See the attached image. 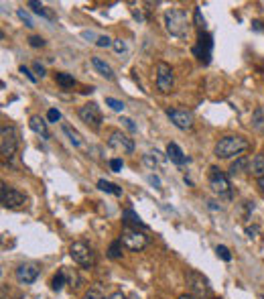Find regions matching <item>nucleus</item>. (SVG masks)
<instances>
[{
  "label": "nucleus",
  "instance_id": "f257e3e1",
  "mask_svg": "<svg viewBox=\"0 0 264 299\" xmlns=\"http://www.w3.org/2000/svg\"><path fill=\"white\" fill-rule=\"evenodd\" d=\"M248 147H250V143L244 137H240V135H228V137H222L216 143V157H220V159L238 157V155H242Z\"/></svg>",
  "mask_w": 264,
  "mask_h": 299
},
{
  "label": "nucleus",
  "instance_id": "f03ea898",
  "mask_svg": "<svg viewBox=\"0 0 264 299\" xmlns=\"http://www.w3.org/2000/svg\"><path fill=\"white\" fill-rule=\"evenodd\" d=\"M165 24H167V31L175 37H185L187 31H189V16L185 10L181 8H169L165 12Z\"/></svg>",
  "mask_w": 264,
  "mask_h": 299
},
{
  "label": "nucleus",
  "instance_id": "7ed1b4c3",
  "mask_svg": "<svg viewBox=\"0 0 264 299\" xmlns=\"http://www.w3.org/2000/svg\"><path fill=\"white\" fill-rule=\"evenodd\" d=\"M209 187L220 197H232V187L228 175L220 167H209Z\"/></svg>",
  "mask_w": 264,
  "mask_h": 299
},
{
  "label": "nucleus",
  "instance_id": "20e7f679",
  "mask_svg": "<svg viewBox=\"0 0 264 299\" xmlns=\"http://www.w3.org/2000/svg\"><path fill=\"white\" fill-rule=\"evenodd\" d=\"M187 283H189V289H191L193 299H209L212 287H209V281L203 275H199L197 271H191L187 275Z\"/></svg>",
  "mask_w": 264,
  "mask_h": 299
},
{
  "label": "nucleus",
  "instance_id": "39448f33",
  "mask_svg": "<svg viewBox=\"0 0 264 299\" xmlns=\"http://www.w3.org/2000/svg\"><path fill=\"white\" fill-rule=\"evenodd\" d=\"M120 240H122V244H124L126 248H130V251H142V248L148 244V236H146L144 232L134 230L130 226H124V230H122V234H120Z\"/></svg>",
  "mask_w": 264,
  "mask_h": 299
},
{
  "label": "nucleus",
  "instance_id": "423d86ee",
  "mask_svg": "<svg viewBox=\"0 0 264 299\" xmlns=\"http://www.w3.org/2000/svg\"><path fill=\"white\" fill-rule=\"evenodd\" d=\"M175 86V76H173V69L169 63L165 61H159L156 63V90L163 92V94H169Z\"/></svg>",
  "mask_w": 264,
  "mask_h": 299
},
{
  "label": "nucleus",
  "instance_id": "0eeeda50",
  "mask_svg": "<svg viewBox=\"0 0 264 299\" xmlns=\"http://www.w3.org/2000/svg\"><path fill=\"white\" fill-rule=\"evenodd\" d=\"M80 118L92 129V131H100L102 129V112H100V106L96 102H90L86 106L80 108Z\"/></svg>",
  "mask_w": 264,
  "mask_h": 299
},
{
  "label": "nucleus",
  "instance_id": "6e6552de",
  "mask_svg": "<svg viewBox=\"0 0 264 299\" xmlns=\"http://www.w3.org/2000/svg\"><path fill=\"white\" fill-rule=\"evenodd\" d=\"M69 255H71V259H73L77 265H82V267H92V265L96 263L94 251H92L86 242H73V244L69 246Z\"/></svg>",
  "mask_w": 264,
  "mask_h": 299
},
{
  "label": "nucleus",
  "instance_id": "1a4fd4ad",
  "mask_svg": "<svg viewBox=\"0 0 264 299\" xmlns=\"http://www.w3.org/2000/svg\"><path fill=\"white\" fill-rule=\"evenodd\" d=\"M212 51H214V39L209 33H199V39H197V45L193 47V55L203 63L207 65L212 61Z\"/></svg>",
  "mask_w": 264,
  "mask_h": 299
},
{
  "label": "nucleus",
  "instance_id": "9d476101",
  "mask_svg": "<svg viewBox=\"0 0 264 299\" xmlns=\"http://www.w3.org/2000/svg\"><path fill=\"white\" fill-rule=\"evenodd\" d=\"M18 147V135H16V129L14 127H6L2 124L0 129V151L4 157H10L14 155V151Z\"/></svg>",
  "mask_w": 264,
  "mask_h": 299
},
{
  "label": "nucleus",
  "instance_id": "9b49d317",
  "mask_svg": "<svg viewBox=\"0 0 264 299\" xmlns=\"http://www.w3.org/2000/svg\"><path fill=\"white\" fill-rule=\"evenodd\" d=\"M0 204H2L4 208H18V206L24 204V195H22L18 189L8 187L6 183H2V185H0Z\"/></svg>",
  "mask_w": 264,
  "mask_h": 299
},
{
  "label": "nucleus",
  "instance_id": "f8f14e48",
  "mask_svg": "<svg viewBox=\"0 0 264 299\" xmlns=\"http://www.w3.org/2000/svg\"><path fill=\"white\" fill-rule=\"evenodd\" d=\"M167 116L171 118V122L181 129V131H189L193 127V114L181 108H167Z\"/></svg>",
  "mask_w": 264,
  "mask_h": 299
},
{
  "label": "nucleus",
  "instance_id": "ddd939ff",
  "mask_svg": "<svg viewBox=\"0 0 264 299\" xmlns=\"http://www.w3.org/2000/svg\"><path fill=\"white\" fill-rule=\"evenodd\" d=\"M108 145L114 151L122 153V155H128V153L134 151V141H132L130 137H126L124 133H120V131H112V133H110Z\"/></svg>",
  "mask_w": 264,
  "mask_h": 299
},
{
  "label": "nucleus",
  "instance_id": "4468645a",
  "mask_svg": "<svg viewBox=\"0 0 264 299\" xmlns=\"http://www.w3.org/2000/svg\"><path fill=\"white\" fill-rule=\"evenodd\" d=\"M39 273H41L39 265H35V263H24V265H20V267L16 269V279H18L20 283H24V285H31V283L37 281Z\"/></svg>",
  "mask_w": 264,
  "mask_h": 299
},
{
  "label": "nucleus",
  "instance_id": "2eb2a0df",
  "mask_svg": "<svg viewBox=\"0 0 264 299\" xmlns=\"http://www.w3.org/2000/svg\"><path fill=\"white\" fill-rule=\"evenodd\" d=\"M167 157H169L175 165H185V163H189V157L181 151V147H179L177 143H169V145H167Z\"/></svg>",
  "mask_w": 264,
  "mask_h": 299
},
{
  "label": "nucleus",
  "instance_id": "dca6fc26",
  "mask_svg": "<svg viewBox=\"0 0 264 299\" xmlns=\"http://www.w3.org/2000/svg\"><path fill=\"white\" fill-rule=\"evenodd\" d=\"M29 127H31V131H33V133L41 135L43 139H49V137H51V135H49V129H47V122H45L41 116H31Z\"/></svg>",
  "mask_w": 264,
  "mask_h": 299
},
{
  "label": "nucleus",
  "instance_id": "f3484780",
  "mask_svg": "<svg viewBox=\"0 0 264 299\" xmlns=\"http://www.w3.org/2000/svg\"><path fill=\"white\" fill-rule=\"evenodd\" d=\"M92 65L98 69V73L100 76H104L106 80H114V71H112V67L102 59V57H92Z\"/></svg>",
  "mask_w": 264,
  "mask_h": 299
},
{
  "label": "nucleus",
  "instance_id": "a211bd4d",
  "mask_svg": "<svg viewBox=\"0 0 264 299\" xmlns=\"http://www.w3.org/2000/svg\"><path fill=\"white\" fill-rule=\"evenodd\" d=\"M61 131L67 135V139H69V143H71L73 147H82V145H84V141H82V135H80L75 129H71L69 124H65V122H63V124H61Z\"/></svg>",
  "mask_w": 264,
  "mask_h": 299
},
{
  "label": "nucleus",
  "instance_id": "6ab92c4d",
  "mask_svg": "<svg viewBox=\"0 0 264 299\" xmlns=\"http://www.w3.org/2000/svg\"><path fill=\"white\" fill-rule=\"evenodd\" d=\"M244 171H250V161L246 157H238V161H234L230 165V175H236V173H244Z\"/></svg>",
  "mask_w": 264,
  "mask_h": 299
},
{
  "label": "nucleus",
  "instance_id": "aec40b11",
  "mask_svg": "<svg viewBox=\"0 0 264 299\" xmlns=\"http://www.w3.org/2000/svg\"><path fill=\"white\" fill-rule=\"evenodd\" d=\"M250 173L256 175L258 179L264 175V155L262 153H258V155L252 159V163H250Z\"/></svg>",
  "mask_w": 264,
  "mask_h": 299
},
{
  "label": "nucleus",
  "instance_id": "412c9836",
  "mask_svg": "<svg viewBox=\"0 0 264 299\" xmlns=\"http://www.w3.org/2000/svg\"><path fill=\"white\" fill-rule=\"evenodd\" d=\"M122 218H124V222H126V224H132V226L142 228V230L146 228V224L140 220V216H138L136 212H132V210H124V212H122Z\"/></svg>",
  "mask_w": 264,
  "mask_h": 299
},
{
  "label": "nucleus",
  "instance_id": "4be33fe9",
  "mask_svg": "<svg viewBox=\"0 0 264 299\" xmlns=\"http://www.w3.org/2000/svg\"><path fill=\"white\" fill-rule=\"evenodd\" d=\"M27 6H29V8H31L35 14H39V16H45V18H49V20H53V18H55V14H53L51 10H47V8H45L41 2H35V0H31Z\"/></svg>",
  "mask_w": 264,
  "mask_h": 299
},
{
  "label": "nucleus",
  "instance_id": "5701e85b",
  "mask_svg": "<svg viewBox=\"0 0 264 299\" xmlns=\"http://www.w3.org/2000/svg\"><path fill=\"white\" fill-rule=\"evenodd\" d=\"M252 129L256 133L264 135V108H256L252 112Z\"/></svg>",
  "mask_w": 264,
  "mask_h": 299
},
{
  "label": "nucleus",
  "instance_id": "b1692460",
  "mask_svg": "<svg viewBox=\"0 0 264 299\" xmlns=\"http://www.w3.org/2000/svg\"><path fill=\"white\" fill-rule=\"evenodd\" d=\"M98 189H102V191H106V193H114V195H122V187H118L116 183H112V181H106V179H100L98 181Z\"/></svg>",
  "mask_w": 264,
  "mask_h": 299
},
{
  "label": "nucleus",
  "instance_id": "393cba45",
  "mask_svg": "<svg viewBox=\"0 0 264 299\" xmlns=\"http://www.w3.org/2000/svg\"><path fill=\"white\" fill-rule=\"evenodd\" d=\"M55 82L63 88V90H69V88H73L75 86V80H73V76H69V73H63V71H59V73H55Z\"/></svg>",
  "mask_w": 264,
  "mask_h": 299
},
{
  "label": "nucleus",
  "instance_id": "a878e982",
  "mask_svg": "<svg viewBox=\"0 0 264 299\" xmlns=\"http://www.w3.org/2000/svg\"><path fill=\"white\" fill-rule=\"evenodd\" d=\"M142 163H144L146 167H150V169H156V167L161 165V153H159V151L146 153V155L142 157Z\"/></svg>",
  "mask_w": 264,
  "mask_h": 299
},
{
  "label": "nucleus",
  "instance_id": "bb28decb",
  "mask_svg": "<svg viewBox=\"0 0 264 299\" xmlns=\"http://www.w3.org/2000/svg\"><path fill=\"white\" fill-rule=\"evenodd\" d=\"M122 246H124L122 240H114V242L110 244V248H108V257L114 259V261H116V259H122Z\"/></svg>",
  "mask_w": 264,
  "mask_h": 299
},
{
  "label": "nucleus",
  "instance_id": "cd10ccee",
  "mask_svg": "<svg viewBox=\"0 0 264 299\" xmlns=\"http://www.w3.org/2000/svg\"><path fill=\"white\" fill-rule=\"evenodd\" d=\"M65 279H67V277H65V271L61 269V271L53 277V281H51V289H53V291H61L63 285H65Z\"/></svg>",
  "mask_w": 264,
  "mask_h": 299
},
{
  "label": "nucleus",
  "instance_id": "c85d7f7f",
  "mask_svg": "<svg viewBox=\"0 0 264 299\" xmlns=\"http://www.w3.org/2000/svg\"><path fill=\"white\" fill-rule=\"evenodd\" d=\"M216 253H218V257H220L222 261H226V263H230V261H232V253L228 251V246H224V244H220V246L216 248Z\"/></svg>",
  "mask_w": 264,
  "mask_h": 299
},
{
  "label": "nucleus",
  "instance_id": "c756f323",
  "mask_svg": "<svg viewBox=\"0 0 264 299\" xmlns=\"http://www.w3.org/2000/svg\"><path fill=\"white\" fill-rule=\"evenodd\" d=\"M106 104H108L114 112H122V110H124V102H120V100H116V98H106Z\"/></svg>",
  "mask_w": 264,
  "mask_h": 299
},
{
  "label": "nucleus",
  "instance_id": "7c9ffc66",
  "mask_svg": "<svg viewBox=\"0 0 264 299\" xmlns=\"http://www.w3.org/2000/svg\"><path fill=\"white\" fill-rule=\"evenodd\" d=\"M63 271H65V277H67V281H69V285H71V287L75 289V287L80 285V277H77V275H75V273H73L71 269H63Z\"/></svg>",
  "mask_w": 264,
  "mask_h": 299
},
{
  "label": "nucleus",
  "instance_id": "2f4dec72",
  "mask_svg": "<svg viewBox=\"0 0 264 299\" xmlns=\"http://www.w3.org/2000/svg\"><path fill=\"white\" fill-rule=\"evenodd\" d=\"M84 299H104L102 289H100V287H92V289H88L86 295H84Z\"/></svg>",
  "mask_w": 264,
  "mask_h": 299
},
{
  "label": "nucleus",
  "instance_id": "473e14b6",
  "mask_svg": "<svg viewBox=\"0 0 264 299\" xmlns=\"http://www.w3.org/2000/svg\"><path fill=\"white\" fill-rule=\"evenodd\" d=\"M29 45H31V47H43V45H45V39L39 37V35H31V37H29Z\"/></svg>",
  "mask_w": 264,
  "mask_h": 299
},
{
  "label": "nucleus",
  "instance_id": "72a5a7b5",
  "mask_svg": "<svg viewBox=\"0 0 264 299\" xmlns=\"http://www.w3.org/2000/svg\"><path fill=\"white\" fill-rule=\"evenodd\" d=\"M112 43H114V41H112L108 35H100V37L96 39V45H98V47H110Z\"/></svg>",
  "mask_w": 264,
  "mask_h": 299
},
{
  "label": "nucleus",
  "instance_id": "f704fd0d",
  "mask_svg": "<svg viewBox=\"0 0 264 299\" xmlns=\"http://www.w3.org/2000/svg\"><path fill=\"white\" fill-rule=\"evenodd\" d=\"M16 14H18V18H20V20H22L27 27H35V24H33V20H31V16H29V14H27L22 8H18V10H16Z\"/></svg>",
  "mask_w": 264,
  "mask_h": 299
},
{
  "label": "nucleus",
  "instance_id": "c9c22d12",
  "mask_svg": "<svg viewBox=\"0 0 264 299\" xmlns=\"http://www.w3.org/2000/svg\"><path fill=\"white\" fill-rule=\"evenodd\" d=\"M47 118H49V122H59V120H61V112L55 110V108H51V110L47 112Z\"/></svg>",
  "mask_w": 264,
  "mask_h": 299
},
{
  "label": "nucleus",
  "instance_id": "e433bc0d",
  "mask_svg": "<svg viewBox=\"0 0 264 299\" xmlns=\"http://www.w3.org/2000/svg\"><path fill=\"white\" fill-rule=\"evenodd\" d=\"M122 167H124L122 159H112V161H110V169H112L114 173H120V171H122Z\"/></svg>",
  "mask_w": 264,
  "mask_h": 299
},
{
  "label": "nucleus",
  "instance_id": "4c0bfd02",
  "mask_svg": "<svg viewBox=\"0 0 264 299\" xmlns=\"http://www.w3.org/2000/svg\"><path fill=\"white\" fill-rule=\"evenodd\" d=\"M112 47H114L116 53H124V51H126V43H124L122 39H116V41L112 43Z\"/></svg>",
  "mask_w": 264,
  "mask_h": 299
},
{
  "label": "nucleus",
  "instance_id": "58836bf2",
  "mask_svg": "<svg viewBox=\"0 0 264 299\" xmlns=\"http://www.w3.org/2000/svg\"><path fill=\"white\" fill-rule=\"evenodd\" d=\"M20 73H24V76H27V78H29V80H31L33 84L37 82V76H35V73H31V69H29V67H24V65H20Z\"/></svg>",
  "mask_w": 264,
  "mask_h": 299
},
{
  "label": "nucleus",
  "instance_id": "ea45409f",
  "mask_svg": "<svg viewBox=\"0 0 264 299\" xmlns=\"http://www.w3.org/2000/svg\"><path fill=\"white\" fill-rule=\"evenodd\" d=\"M260 232V228L258 226H248L246 228V234H248V238H256V234Z\"/></svg>",
  "mask_w": 264,
  "mask_h": 299
},
{
  "label": "nucleus",
  "instance_id": "a19ab883",
  "mask_svg": "<svg viewBox=\"0 0 264 299\" xmlns=\"http://www.w3.org/2000/svg\"><path fill=\"white\" fill-rule=\"evenodd\" d=\"M195 22H197V27H203L205 24V20L201 18V10L199 8H195Z\"/></svg>",
  "mask_w": 264,
  "mask_h": 299
},
{
  "label": "nucleus",
  "instance_id": "79ce46f5",
  "mask_svg": "<svg viewBox=\"0 0 264 299\" xmlns=\"http://www.w3.org/2000/svg\"><path fill=\"white\" fill-rule=\"evenodd\" d=\"M146 179H148V183H150V185H154V187H161V179H159L156 175H148Z\"/></svg>",
  "mask_w": 264,
  "mask_h": 299
},
{
  "label": "nucleus",
  "instance_id": "37998d69",
  "mask_svg": "<svg viewBox=\"0 0 264 299\" xmlns=\"http://www.w3.org/2000/svg\"><path fill=\"white\" fill-rule=\"evenodd\" d=\"M122 122H124V127H126V129H128V131H132V133H134V131H136V124H134V122H132L130 118H122Z\"/></svg>",
  "mask_w": 264,
  "mask_h": 299
},
{
  "label": "nucleus",
  "instance_id": "c03bdc74",
  "mask_svg": "<svg viewBox=\"0 0 264 299\" xmlns=\"http://www.w3.org/2000/svg\"><path fill=\"white\" fill-rule=\"evenodd\" d=\"M33 67H35V71H37V73H39V76H41V78H43V76H45V67H43V65H41V63H35V65H33Z\"/></svg>",
  "mask_w": 264,
  "mask_h": 299
},
{
  "label": "nucleus",
  "instance_id": "a18cd8bd",
  "mask_svg": "<svg viewBox=\"0 0 264 299\" xmlns=\"http://www.w3.org/2000/svg\"><path fill=\"white\" fill-rule=\"evenodd\" d=\"M108 299H126L124 297V293H120V291H116V293H112V295H110V297Z\"/></svg>",
  "mask_w": 264,
  "mask_h": 299
},
{
  "label": "nucleus",
  "instance_id": "49530a36",
  "mask_svg": "<svg viewBox=\"0 0 264 299\" xmlns=\"http://www.w3.org/2000/svg\"><path fill=\"white\" fill-rule=\"evenodd\" d=\"M132 14H134V18H138V20H144V16H142V12H140V10H132Z\"/></svg>",
  "mask_w": 264,
  "mask_h": 299
},
{
  "label": "nucleus",
  "instance_id": "de8ad7c7",
  "mask_svg": "<svg viewBox=\"0 0 264 299\" xmlns=\"http://www.w3.org/2000/svg\"><path fill=\"white\" fill-rule=\"evenodd\" d=\"M258 185H260V189H262V193H264V175L258 179Z\"/></svg>",
  "mask_w": 264,
  "mask_h": 299
},
{
  "label": "nucleus",
  "instance_id": "09e8293b",
  "mask_svg": "<svg viewBox=\"0 0 264 299\" xmlns=\"http://www.w3.org/2000/svg\"><path fill=\"white\" fill-rule=\"evenodd\" d=\"M179 299H193V295H181Z\"/></svg>",
  "mask_w": 264,
  "mask_h": 299
}]
</instances>
